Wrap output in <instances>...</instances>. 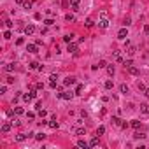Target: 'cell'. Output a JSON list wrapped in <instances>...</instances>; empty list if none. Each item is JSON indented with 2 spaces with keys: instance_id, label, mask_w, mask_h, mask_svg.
<instances>
[{
  "instance_id": "cell-1",
  "label": "cell",
  "mask_w": 149,
  "mask_h": 149,
  "mask_svg": "<svg viewBox=\"0 0 149 149\" xmlns=\"http://www.w3.org/2000/svg\"><path fill=\"white\" fill-rule=\"evenodd\" d=\"M74 95H76V93H72V91H62V93H56V97L62 98V100H72Z\"/></svg>"
},
{
  "instance_id": "cell-2",
  "label": "cell",
  "mask_w": 149,
  "mask_h": 149,
  "mask_svg": "<svg viewBox=\"0 0 149 149\" xmlns=\"http://www.w3.org/2000/svg\"><path fill=\"white\" fill-rule=\"evenodd\" d=\"M77 49H79V44H77V42H68V44H67V51L72 53V54H76Z\"/></svg>"
},
{
  "instance_id": "cell-3",
  "label": "cell",
  "mask_w": 149,
  "mask_h": 149,
  "mask_svg": "<svg viewBox=\"0 0 149 149\" xmlns=\"http://www.w3.org/2000/svg\"><path fill=\"white\" fill-rule=\"evenodd\" d=\"M126 37H128V26H123V28L118 32V39H119V41H125Z\"/></svg>"
},
{
  "instance_id": "cell-4",
  "label": "cell",
  "mask_w": 149,
  "mask_h": 149,
  "mask_svg": "<svg viewBox=\"0 0 149 149\" xmlns=\"http://www.w3.org/2000/svg\"><path fill=\"white\" fill-rule=\"evenodd\" d=\"M76 83H77V79L74 77V76H68V77L63 79V84H65V86H72V84H76Z\"/></svg>"
},
{
  "instance_id": "cell-5",
  "label": "cell",
  "mask_w": 149,
  "mask_h": 149,
  "mask_svg": "<svg viewBox=\"0 0 149 149\" xmlns=\"http://www.w3.org/2000/svg\"><path fill=\"white\" fill-rule=\"evenodd\" d=\"M23 32H25V35H33V32H35V25H26L25 28H23Z\"/></svg>"
},
{
  "instance_id": "cell-6",
  "label": "cell",
  "mask_w": 149,
  "mask_h": 149,
  "mask_svg": "<svg viewBox=\"0 0 149 149\" xmlns=\"http://www.w3.org/2000/svg\"><path fill=\"white\" fill-rule=\"evenodd\" d=\"M79 4H81V0H70V11L77 12L79 11Z\"/></svg>"
},
{
  "instance_id": "cell-7",
  "label": "cell",
  "mask_w": 149,
  "mask_h": 149,
  "mask_svg": "<svg viewBox=\"0 0 149 149\" xmlns=\"http://www.w3.org/2000/svg\"><path fill=\"white\" fill-rule=\"evenodd\" d=\"M26 51L32 53V54H35V53H39V46H37V44H28L26 46Z\"/></svg>"
},
{
  "instance_id": "cell-8",
  "label": "cell",
  "mask_w": 149,
  "mask_h": 149,
  "mask_svg": "<svg viewBox=\"0 0 149 149\" xmlns=\"http://www.w3.org/2000/svg\"><path fill=\"white\" fill-rule=\"evenodd\" d=\"M11 128H12V123H4L2 128H0V132H2V133H9Z\"/></svg>"
},
{
  "instance_id": "cell-9",
  "label": "cell",
  "mask_w": 149,
  "mask_h": 149,
  "mask_svg": "<svg viewBox=\"0 0 149 149\" xmlns=\"http://www.w3.org/2000/svg\"><path fill=\"white\" fill-rule=\"evenodd\" d=\"M98 26H100V28H104V30H105V28H109V20H107V18H102V20L98 21Z\"/></svg>"
},
{
  "instance_id": "cell-10",
  "label": "cell",
  "mask_w": 149,
  "mask_h": 149,
  "mask_svg": "<svg viewBox=\"0 0 149 149\" xmlns=\"http://www.w3.org/2000/svg\"><path fill=\"white\" fill-rule=\"evenodd\" d=\"M58 121H56V116H53V119L49 121V128H53V130H58Z\"/></svg>"
},
{
  "instance_id": "cell-11",
  "label": "cell",
  "mask_w": 149,
  "mask_h": 149,
  "mask_svg": "<svg viewBox=\"0 0 149 149\" xmlns=\"http://www.w3.org/2000/svg\"><path fill=\"white\" fill-rule=\"evenodd\" d=\"M98 146H100V139L98 137H93L89 140V147H98Z\"/></svg>"
},
{
  "instance_id": "cell-12",
  "label": "cell",
  "mask_w": 149,
  "mask_h": 149,
  "mask_svg": "<svg viewBox=\"0 0 149 149\" xmlns=\"http://www.w3.org/2000/svg\"><path fill=\"white\" fill-rule=\"evenodd\" d=\"M140 112L142 114H149V104H140Z\"/></svg>"
},
{
  "instance_id": "cell-13",
  "label": "cell",
  "mask_w": 149,
  "mask_h": 149,
  "mask_svg": "<svg viewBox=\"0 0 149 149\" xmlns=\"http://www.w3.org/2000/svg\"><path fill=\"white\" fill-rule=\"evenodd\" d=\"M105 68H107V74H109L110 77H112V76H114V72H116V67H114V65H107Z\"/></svg>"
},
{
  "instance_id": "cell-14",
  "label": "cell",
  "mask_w": 149,
  "mask_h": 149,
  "mask_svg": "<svg viewBox=\"0 0 149 149\" xmlns=\"http://www.w3.org/2000/svg\"><path fill=\"white\" fill-rule=\"evenodd\" d=\"M135 51H137V47H135V46H132V44H130V46L126 47V53L130 54V56H133V54H135Z\"/></svg>"
},
{
  "instance_id": "cell-15",
  "label": "cell",
  "mask_w": 149,
  "mask_h": 149,
  "mask_svg": "<svg viewBox=\"0 0 149 149\" xmlns=\"http://www.w3.org/2000/svg\"><path fill=\"white\" fill-rule=\"evenodd\" d=\"M74 37H76V35H74V33H67V35H63V42H72V39H74Z\"/></svg>"
},
{
  "instance_id": "cell-16",
  "label": "cell",
  "mask_w": 149,
  "mask_h": 149,
  "mask_svg": "<svg viewBox=\"0 0 149 149\" xmlns=\"http://www.w3.org/2000/svg\"><path fill=\"white\" fill-rule=\"evenodd\" d=\"M14 68H16V63H7V65L4 67V70H5V72H12Z\"/></svg>"
},
{
  "instance_id": "cell-17",
  "label": "cell",
  "mask_w": 149,
  "mask_h": 149,
  "mask_svg": "<svg viewBox=\"0 0 149 149\" xmlns=\"http://www.w3.org/2000/svg\"><path fill=\"white\" fill-rule=\"evenodd\" d=\"M77 146L83 147V149H88V147H89V142H86V140H77Z\"/></svg>"
},
{
  "instance_id": "cell-18",
  "label": "cell",
  "mask_w": 149,
  "mask_h": 149,
  "mask_svg": "<svg viewBox=\"0 0 149 149\" xmlns=\"http://www.w3.org/2000/svg\"><path fill=\"white\" fill-rule=\"evenodd\" d=\"M114 60H116V62H123V54H121V51H114Z\"/></svg>"
},
{
  "instance_id": "cell-19",
  "label": "cell",
  "mask_w": 149,
  "mask_h": 149,
  "mask_svg": "<svg viewBox=\"0 0 149 149\" xmlns=\"http://www.w3.org/2000/svg\"><path fill=\"white\" fill-rule=\"evenodd\" d=\"M46 139V133L44 132H41V133H35V140H39V142H42Z\"/></svg>"
},
{
  "instance_id": "cell-20",
  "label": "cell",
  "mask_w": 149,
  "mask_h": 149,
  "mask_svg": "<svg viewBox=\"0 0 149 149\" xmlns=\"http://www.w3.org/2000/svg\"><path fill=\"white\" fill-rule=\"evenodd\" d=\"M42 23H44V26H53L54 25V20H53V18H47V20H44Z\"/></svg>"
},
{
  "instance_id": "cell-21",
  "label": "cell",
  "mask_w": 149,
  "mask_h": 149,
  "mask_svg": "<svg viewBox=\"0 0 149 149\" xmlns=\"http://www.w3.org/2000/svg\"><path fill=\"white\" fill-rule=\"evenodd\" d=\"M128 72L132 74V76H139V68H137V67H133V65L128 68Z\"/></svg>"
},
{
  "instance_id": "cell-22",
  "label": "cell",
  "mask_w": 149,
  "mask_h": 149,
  "mask_svg": "<svg viewBox=\"0 0 149 149\" xmlns=\"http://www.w3.org/2000/svg\"><path fill=\"white\" fill-rule=\"evenodd\" d=\"M112 86H114V83H112V81H110V79L104 83V88H105V89H112Z\"/></svg>"
},
{
  "instance_id": "cell-23",
  "label": "cell",
  "mask_w": 149,
  "mask_h": 149,
  "mask_svg": "<svg viewBox=\"0 0 149 149\" xmlns=\"http://www.w3.org/2000/svg\"><path fill=\"white\" fill-rule=\"evenodd\" d=\"M21 98H23L25 102H28V104H30V102L33 100V98H32V95H30V93H25V95H21Z\"/></svg>"
},
{
  "instance_id": "cell-24",
  "label": "cell",
  "mask_w": 149,
  "mask_h": 149,
  "mask_svg": "<svg viewBox=\"0 0 149 149\" xmlns=\"http://www.w3.org/2000/svg\"><path fill=\"white\" fill-rule=\"evenodd\" d=\"M110 123H112V125H116V126H119V125H121V119H119L118 116H112V119H110Z\"/></svg>"
},
{
  "instance_id": "cell-25",
  "label": "cell",
  "mask_w": 149,
  "mask_h": 149,
  "mask_svg": "<svg viewBox=\"0 0 149 149\" xmlns=\"http://www.w3.org/2000/svg\"><path fill=\"white\" fill-rule=\"evenodd\" d=\"M130 125H132L135 130H139V128H140V121H139V119H132V123H130Z\"/></svg>"
},
{
  "instance_id": "cell-26",
  "label": "cell",
  "mask_w": 149,
  "mask_h": 149,
  "mask_svg": "<svg viewBox=\"0 0 149 149\" xmlns=\"http://www.w3.org/2000/svg\"><path fill=\"white\" fill-rule=\"evenodd\" d=\"M104 133H105V126H102V125H100V126L97 128V135L100 137V135H104Z\"/></svg>"
},
{
  "instance_id": "cell-27",
  "label": "cell",
  "mask_w": 149,
  "mask_h": 149,
  "mask_svg": "<svg viewBox=\"0 0 149 149\" xmlns=\"http://www.w3.org/2000/svg\"><path fill=\"white\" fill-rule=\"evenodd\" d=\"M84 25H86V28H91L93 25H95V21H93V20H91V18H88V20L84 21Z\"/></svg>"
},
{
  "instance_id": "cell-28",
  "label": "cell",
  "mask_w": 149,
  "mask_h": 149,
  "mask_svg": "<svg viewBox=\"0 0 149 149\" xmlns=\"http://www.w3.org/2000/svg\"><path fill=\"white\" fill-rule=\"evenodd\" d=\"M119 91L123 93V95H126V93H128L130 89H128V86H126V84H121V86H119Z\"/></svg>"
},
{
  "instance_id": "cell-29",
  "label": "cell",
  "mask_w": 149,
  "mask_h": 149,
  "mask_svg": "<svg viewBox=\"0 0 149 149\" xmlns=\"http://www.w3.org/2000/svg\"><path fill=\"white\" fill-rule=\"evenodd\" d=\"M65 21H70L72 23V21H76V18H74V14L68 12V14H65Z\"/></svg>"
},
{
  "instance_id": "cell-30",
  "label": "cell",
  "mask_w": 149,
  "mask_h": 149,
  "mask_svg": "<svg viewBox=\"0 0 149 149\" xmlns=\"http://www.w3.org/2000/svg\"><path fill=\"white\" fill-rule=\"evenodd\" d=\"M123 25H125V26H130V25H132V18H130V16H126L125 20H123Z\"/></svg>"
},
{
  "instance_id": "cell-31",
  "label": "cell",
  "mask_w": 149,
  "mask_h": 149,
  "mask_svg": "<svg viewBox=\"0 0 149 149\" xmlns=\"http://www.w3.org/2000/svg\"><path fill=\"white\" fill-rule=\"evenodd\" d=\"M23 112H25V110H23V107H16V109H14V114H16V116H21Z\"/></svg>"
},
{
  "instance_id": "cell-32",
  "label": "cell",
  "mask_w": 149,
  "mask_h": 149,
  "mask_svg": "<svg viewBox=\"0 0 149 149\" xmlns=\"http://www.w3.org/2000/svg\"><path fill=\"white\" fill-rule=\"evenodd\" d=\"M123 65H125V68H130V67L133 65V60H125V62H123Z\"/></svg>"
},
{
  "instance_id": "cell-33",
  "label": "cell",
  "mask_w": 149,
  "mask_h": 149,
  "mask_svg": "<svg viewBox=\"0 0 149 149\" xmlns=\"http://www.w3.org/2000/svg\"><path fill=\"white\" fill-rule=\"evenodd\" d=\"M26 137H28V135H25V133H20V135H16V140H18V142H23Z\"/></svg>"
},
{
  "instance_id": "cell-34",
  "label": "cell",
  "mask_w": 149,
  "mask_h": 149,
  "mask_svg": "<svg viewBox=\"0 0 149 149\" xmlns=\"http://www.w3.org/2000/svg\"><path fill=\"white\" fill-rule=\"evenodd\" d=\"M23 9H32V2H30V0H25V2H23Z\"/></svg>"
},
{
  "instance_id": "cell-35",
  "label": "cell",
  "mask_w": 149,
  "mask_h": 149,
  "mask_svg": "<svg viewBox=\"0 0 149 149\" xmlns=\"http://www.w3.org/2000/svg\"><path fill=\"white\" fill-rule=\"evenodd\" d=\"M133 139H146V135H144V133H140L139 130H137V132L133 133Z\"/></svg>"
},
{
  "instance_id": "cell-36",
  "label": "cell",
  "mask_w": 149,
  "mask_h": 149,
  "mask_svg": "<svg viewBox=\"0 0 149 149\" xmlns=\"http://www.w3.org/2000/svg\"><path fill=\"white\" fill-rule=\"evenodd\" d=\"M28 93H30V95H32V98H33V100H35V98H37V95H39V93H37V88H35V89H33V88H32V89H30V91H28Z\"/></svg>"
},
{
  "instance_id": "cell-37",
  "label": "cell",
  "mask_w": 149,
  "mask_h": 149,
  "mask_svg": "<svg viewBox=\"0 0 149 149\" xmlns=\"http://www.w3.org/2000/svg\"><path fill=\"white\" fill-rule=\"evenodd\" d=\"M76 135H86V128H77L76 130Z\"/></svg>"
},
{
  "instance_id": "cell-38",
  "label": "cell",
  "mask_w": 149,
  "mask_h": 149,
  "mask_svg": "<svg viewBox=\"0 0 149 149\" xmlns=\"http://www.w3.org/2000/svg\"><path fill=\"white\" fill-rule=\"evenodd\" d=\"M30 68H33V70H39V68H41V65L37 63V62H32V63H30Z\"/></svg>"
},
{
  "instance_id": "cell-39",
  "label": "cell",
  "mask_w": 149,
  "mask_h": 149,
  "mask_svg": "<svg viewBox=\"0 0 149 149\" xmlns=\"http://www.w3.org/2000/svg\"><path fill=\"white\" fill-rule=\"evenodd\" d=\"M11 123H12V126H20V125H21V121L18 119V118H12V119H11Z\"/></svg>"
},
{
  "instance_id": "cell-40",
  "label": "cell",
  "mask_w": 149,
  "mask_h": 149,
  "mask_svg": "<svg viewBox=\"0 0 149 149\" xmlns=\"http://www.w3.org/2000/svg\"><path fill=\"white\" fill-rule=\"evenodd\" d=\"M41 109H42V102H41V100H37V102H35V110L39 112Z\"/></svg>"
},
{
  "instance_id": "cell-41",
  "label": "cell",
  "mask_w": 149,
  "mask_h": 149,
  "mask_svg": "<svg viewBox=\"0 0 149 149\" xmlns=\"http://www.w3.org/2000/svg\"><path fill=\"white\" fill-rule=\"evenodd\" d=\"M11 37H12V33H11V30H7V32H4V39H5V41H9Z\"/></svg>"
},
{
  "instance_id": "cell-42",
  "label": "cell",
  "mask_w": 149,
  "mask_h": 149,
  "mask_svg": "<svg viewBox=\"0 0 149 149\" xmlns=\"http://www.w3.org/2000/svg\"><path fill=\"white\" fill-rule=\"evenodd\" d=\"M56 79H58L56 74H51V76H49V83H56Z\"/></svg>"
},
{
  "instance_id": "cell-43",
  "label": "cell",
  "mask_w": 149,
  "mask_h": 149,
  "mask_svg": "<svg viewBox=\"0 0 149 149\" xmlns=\"http://www.w3.org/2000/svg\"><path fill=\"white\" fill-rule=\"evenodd\" d=\"M105 67H107V62L105 60H100L98 62V68H105Z\"/></svg>"
},
{
  "instance_id": "cell-44",
  "label": "cell",
  "mask_w": 149,
  "mask_h": 149,
  "mask_svg": "<svg viewBox=\"0 0 149 149\" xmlns=\"http://www.w3.org/2000/svg\"><path fill=\"white\" fill-rule=\"evenodd\" d=\"M46 116H47V110L41 109V110H39V118H46Z\"/></svg>"
},
{
  "instance_id": "cell-45",
  "label": "cell",
  "mask_w": 149,
  "mask_h": 149,
  "mask_svg": "<svg viewBox=\"0 0 149 149\" xmlns=\"http://www.w3.org/2000/svg\"><path fill=\"white\" fill-rule=\"evenodd\" d=\"M33 20H35V21H41V20H42L41 12H35V14H33Z\"/></svg>"
},
{
  "instance_id": "cell-46",
  "label": "cell",
  "mask_w": 149,
  "mask_h": 149,
  "mask_svg": "<svg viewBox=\"0 0 149 149\" xmlns=\"http://www.w3.org/2000/svg\"><path fill=\"white\" fill-rule=\"evenodd\" d=\"M81 91H83V84H77L76 86V95H81Z\"/></svg>"
},
{
  "instance_id": "cell-47",
  "label": "cell",
  "mask_w": 149,
  "mask_h": 149,
  "mask_svg": "<svg viewBox=\"0 0 149 149\" xmlns=\"http://www.w3.org/2000/svg\"><path fill=\"white\" fill-rule=\"evenodd\" d=\"M23 44H25V39H23V37H20V39L16 41V46H23Z\"/></svg>"
},
{
  "instance_id": "cell-48",
  "label": "cell",
  "mask_w": 149,
  "mask_h": 149,
  "mask_svg": "<svg viewBox=\"0 0 149 149\" xmlns=\"http://www.w3.org/2000/svg\"><path fill=\"white\" fill-rule=\"evenodd\" d=\"M12 25H14V23H12V21H11V20H7V21H5V26H7V28H9V30H11V28H12Z\"/></svg>"
},
{
  "instance_id": "cell-49",
  "label": "cell",
  "mask_w": 149,
  "mask_h": 149,
  "mask_svg": "<svg viewBox=\"0 0 149 149\" xmlns=\"http://www.w3.org/2000/svg\"><path fill=\"white\" fill-rule=\"evenodd\" d=\"M137 88H139V89H140V91H142V93H144V91H146V86H144V84H142V83H139V84H137Z\"/></svg>"
},
{
  "instance_id": "cell-50",
  "label": "cell",
  "mask_w": 149,
  "mask_h": 149,
  "mask_svg": "<svg viewBox=\"0 0 149 149\" xmlns=\"http://www.w3.org/2000/svg\"><path fill=\"white\" fill-rule=\"evenodd\" d=\"M5 91H7V86H5V84H4V86H0V93H2V95H4Z\"/></svg>"
},
{
  "instance_id": "cell-51",
  "label": "cell",
  "mask_w": 149,
  "mask_h": 149,
  "mask_svg": "<svg viewBox=\"0 0 149 149\" xmlns=\"http://www.w3.org/2000/svg\"><path fill=\"white\" fill-rule=\"evenodd\" d=\"M12 83H14V77L9 76V77H7V84H12Z\"/></svg>"
},
{
  "instance_id": "cell-52",
  "label": "cell",
  "mask_w": 149,
  "mask_h": 149,
  "mask_svg": "<svg viewBox=\"0 0 149 149\" xmlns=\"http://www.w3.org/2000/svg\"><path fill=\"white\" fill-rule=\"evenodd\" d=\"M26 118H30V119H33V118H35V112H26Z\"/></svg>"
},
{
  "instance_id": "cell-53",
  "label": "cell",
  "mask_w": 149,
  "mask_h": 149,
  "mask_svg": "<svg viewBox=\"0 0 149 149\" xmlns=\"http://www.w3.org/2000/svg\"><path fill=\"white\" fill-rule=\"evenodd\" d=\"M119 126H121V128H128V126H130V123H126V121H123V123H121Z\"/></svg>"
},
{
  "instance_id": "cell-54",
  "label": "cell",
  "mask_w": 149,
  "mask_h": 149,
  "mask_svg": "<svg viewBox=\"0 0 149 149\" xmlns=\"http://www.w3.org/2000/svg\"><path fill=\"white\" fill-rule=\"evenodd\" d=\"M35 88H37V89H42V88H44V84H42V83H37V84H35Z\"/></svg>"
},
{
  "instance_id": "cell-55",
  "label": "cell",
  "mask_w": 149,
  "mask_h": 149,
  "mask_svg": "<svg viewBox=\"0 0 149 149\" xmlns=\"http://www.w3.org/2000/svg\"><path fill=\"white\" fill-rule=\"evenodd\" d=\"M39 125H41V126H46V125H49V121H44V119H42V121H39Z\"/></svg>"
},
{
  "instance_id": "cell-56",
  "label": "cell",
  "mask_w": 149,
  "mask_h": 149,
  "mask_svg": "<svg viewBox=\"0 0 149 149\" xmlns=\"http://www.w3.org/2000/svg\"><path fill=\"white\" fill-rule=\"evenodd\" d=\"M41 33H42V35H46V33H47V26H46V28H41Z\"/></svg>"
},
{
  "instance_id": "cell-57",
  "label": "cell",
  "mask_w": 149,
  "mask_h": 149,
  "mask_svg": "<svg viewBox=\"0 0 149 149\" xmlns=\"http://www.w3.org/2000/svg\"><path fill=\"white\" fill-rule=\"evenodd\" d=\"M144 32H146V33L149 35V25H146V26H144Z\"/></svg>"
},
{
  "instance_id": "cell-58",
  "label": "cell",
  "mask_w": 149,
  "mask_h": 149,
  "mask_svg": "<svg viewBox=\"0 0 149 149\" xmlns=\"http://www.w3.org/2000/svg\"><path fill=\"white\" fill-rule=\"evenodd\" d=\"M144 95H146V97L149 98V88H146V91H144Z\"/></svg>"
},
{
  "instance_id": "cell-59",
  "label": "cell",
  "mask_w": 149,
  "mask_h": 149,
  "mask_svg": "<svg viewBox=\"0 0 149 149\" xmlns=\"http://www.w3.org/2000/svg\"><path fill=\"white\" fill-rule=\"evenodd\" d=\"M23 2H25V0H16V4H18V5H23Z\"/></svg>"
}]
</instances>
